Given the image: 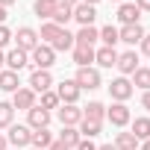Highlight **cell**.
<instances>
[{
	"label": "cell",
	"instance_id": "cell-1",
	"mask_svg": "<svg viewBox=\"0 0 150 150\" xmlns=\"http://www.w3.org/2000/svg\"><path fill=\"white\" fill-rule=\"evenodd\" d=\"M56 62V50L50 44H38L30 53V65H35V71H50V65Z\"/></svg>",
	"mask_w": 150,
	"mask_h": 150
},
{
	"label": "cell",
	"instance_id": "cell-2",
	"mask_svg": "<svg viewBox=\"0 0 150 150\" xmlns=\"http://www.w3.org/2000/svg\"><path fill=\"white\" fill-rule=\"evenodd\" d=\"M74 83L80 86V91H94V88L103 86V83H100V71H97V68H80V71H77V77H74Z\"/></svg>",
	"mask_w": 150,
	"mask_h": 150
},
{
	"label": "cell",
	"instance_id": "cell-3",
	"mask_svg": "<svg viewBox=\"0 0 150 150\" xmlns=\"http://www.w3.org/2000/svg\"><path fill=\"white\" fill-rule=\"evenodd\" d=\"M12 38L18 41V50H24V53H33V50L41 44V41H38V33H35L33 27H21Z\"/></svg>",
	"mask_w": 150,
	"mask_h": 150
},
{
	"label": "cell",
	"instance_id": "cell-4",
	"mask_svg": "<svg viewBox=\"0 0 150 150\" xmlns=\"http://www.w3.org/2000/svg\"><path fill=\"white\" fill-rule=\"evenodd\" d=\"M132 91H135V88H132V83H129L127 77H118V80L109 83V94H112L115 103H127V100L132 97Z\"/></svg>",
	"mask_w": 150,
	"mask_h": 150
},
{
	"label": "cell",
	"instance_id": "cell-5",
	"mask_svg": "<svg viewBox=\"0 0 150 150\" xmlns=\"http://www.w3.org/2000/svg\"><path fill=\"white\" fill-rule=\"evenodd\" d=\"M30 135H33V129H30L27 124H12L6 141H9L15 150H21V147H30Z\"/></svg>",
	"mask_w": 150,
	"mask_h": 150
},
{
	"label": "cell",
	"instance_id": "cell-6",
	"mask_svg": "<svg viewBox=\"0 0 150 150\" xmlns=\"http://www.w3.org/2000/svg\"><path fill=\"white\" fill-rule=\"evenodd\" d=\"M56 115H59L62 127H80V121H83V109H77V103H62Z\"/></svg>",
	"mask_w": 150,
	"mask_h": 150
},
{
	"label": "cell",
	"instance_id": "cell-7",
	"mask_svg": "<svg viewBox=\"0 0 150 150\" xmlns=\"http://www.w3.org/2000/svg\"><path fill=\"white\" fill-rule=\"evenodd\" d=\"M106 118H109V124H112V127H127V124L132 121V115H129L127 103H112V106L106 109Z\"/></svg>",
	"mask_w": 150,
	"mask_h": 150
},
{
	"label": "cell",
	"instance_id": "cell-8",
	"mask_svg": "<svg viewBox=\"0 0 150 150\" xmlns=\"http://www.w3.org/2000/svg\"><path fill=\"white\" fill-rule=\"evenodd\" d=\"M121 74H124V77H132V74L141 68L138 65V53L135 50H127V53H118V65H115Z\"/></svg>",
	"mask_w": 150,
	"mask_h": 150
},
{
	"label": "cell",
	"instance_id": "cell-9",
	"mask_svg": "<svg viewBox=\"0 0 150 150\" xmlns=\"http://www.w3.org/2000/svg\"><path fill=\"white\" fill-rule=\"evenodd\" d=\"M144 35H147V33L141 30V24H129V27H121V30H118V41H124V44H129V47L141 44Z\"/></svg>",
	"mask_w": 150,
	"mask_h": 150
},
{
	"label": "cell",
	"instance_id": "cell-10",
	"mask_svg": "<svg viewBox=\"0 0 150 150\" xmlns=\"http://www.w3.org/2000/svg\"><path fill=\"white\" fill-rule=\"evenodd\" d=\"M33 106H35V91H33L30 86H27V88L21 86V88L12 94V109H24V112H30Z\"/></svg>",
	"mask_w": 150,
	"mask_h": 150
},
{
	"label": "cell",
	"instance_id": "cell-11",
	"mask_svg": "<svg viewBox=\"0 0 150 150\" xmlns=\"http://www.w3.org/2000/svg\"><path fill=\"white\" fill-rule=\"evenodd\" d=\"M47 124H50V112L35 103V106L27 112V127H30V129H44Z\"/></svg>",
	"mask_w": 150,
	"mask_h": 150
},
{
	"label": "cell",
	"instance_id": "cell-12",
	"mask_svg": "<svg viewBox=\"0 0 150 150\" xmlns=\"http://www.w3.org/2000/svg\"><path fill=\"white\" fill-rule=\"evenodd\" d=\"M56 94H59V100H62V103H77L83 91H80V86L74 83V80H62V83H59V88H56Z\"/></svg>",
	"mask_w": 150,
	"mask_h": 150
},
{
	"label": "cell",
	"instance_id": "cell-13",
	"mask_svg": "<svg viewBox=\"0 0 150 150\" xmlns=\"http://www.w3.org/2000/svg\"><path fill=\"white\" fill-rule=\"evenodd\" d=\"M30 88L35 94H44L53 88V77H50V71H33V77H30Z\"/></svg>",
	"mask_w": 150,
	"mask_h": 150
},
{
	"label": "cell",
	"instance_id": "cell-14",
	"mask_svg": "<svg viewBox=\"0 0 150 150\" xmlns=\"http://www.w3.org/2000/svg\"><path fill=\"white\" fill-rule=\"evenodd\" d=\"M94 18H97V9L88 6V3H77L74 6V21L80 27H94Z\"/></svg>",
	"mask_w": 150,
	"mask_h": 150
},
{
	"label": "cell",
	"instance_id": "cell-15",
	"mask_svg": "<svg viewBox=\"0 0 150 150\" xmlns=\"http://www.w3.org/2000/svg\"><path fill=\"white\" fill-rule=\"evenodd\" d=\"M97 38H100L97 27H80V33L74 35V47H94Z\"/></svg>",
	"mask_w": 150,
	"mask_h": 150
},
{
	"label": "cell",
	"instance_id": "cell-16",
	"mask_svg": "<svg viewBox=\"0 0 150 150\" xmlns=\"http://www.w3.org/2000/svg\"><path fill=\"white\" fill-rule=\"evenodd\" d=\"M118 21H121L124 27L138 24V21H141V9H138L135 3H121V6H118Z\"/></svg>",
	"mask_w": 150,
	"mask_h": 150
},
{
	"label": "cell",
	"instance_id": "cell-17",
	"mask_svg": "<svg viewBox=\"0 0 150 150\" xmlns=\"http://www.w3.org/2000/svg\"><path fill=\"white\" fill-rule=\"evenodd\" d=\"M27 65H30V53H24V50H18V47L6 53V68H9V71H15V74H18V71H21V68H27Z\"/></svg>",
	"mask_w": 150,
	"mask_h": 150
},
{
	"label": "cell",
	"instance_id": "cell-18",
	"mask_svg": "<svg viewBox=\"0 0 150 150\" xmlns=\"http://www.w3.org/2000/svg\"><path fill=\"white\" fill-rule=\"evenodd\" d=\"M94 62L100 68H115L118 65V50L115 47H100V50H94Z\"/></svg>",
	"mask_w": 150,
	"mask_h": 150
},
{
	"label": "cell",
	"instance_id": "cell-19",
	"mask_svg": "<svg viewBox=\"0 0 150 150\" xmlns=\"http://www.w3.org/2000/svg\"><path fill=\"white\" fill-rule=\"evenodd\" d=\"M103 118H106V106H103L100 100H91V103L83 109V121H94V124H103Z\"/></svg>",
	"mask_w": 150,
	"mask_h": 150
},
{
	"label": "cell",
	"instance_id": "cell-20",
	"mask_svg": "<svg viewBox=\"0 0 150 150\" xmlns=\"http://www.w3.org/2000/svg\"><path fill=\"white\" fill-rule=\"evenodd\" d=\"M21 88V80H18V74L15 71H0V91H9V94H15Z\"/></svg>",
	"mask_w": 150,
	"mask_h": 150
},
{
	"label": "cell",
	"instance_id": "cell-21",
	"mask_svg": "<svg viewBox=\"0 0 150 150\" xmlns=\"http://www.w3.org/2000/svg\"><path fill=\"white\" fill-rule=\"evenodd\" d=\"M53 144V135H50V129L44 127V129H33V135H30V147H35V150H47Z\"/></svg>",
	"mask_w": 150,
	"mask_h": 150
},
{
	"label": "cell",
	"instance_id": "cell-22",
	"mask_svg": "<svg viewBox=\"0 0 150 150\" xmlns=\"http://www.w3.org/2000/svg\"><path fill=\"white\" fill-rule=\"evenodd\" d=\"M71 53H74V65H77V68H91V62H94V47H74Z\"/></svg>",
	"mask_w": 150,
	"mask_h": 150
},
{
	"label": "cell",
	"instance_id": "cell-23",
	"mask_svg": "<svg viewBox=\"0 0 150 150\" xmlns=\"http://www.w3.org/2000/svg\"><path fill=\"white\" fill-rule=\"evenodd\" d=\"M33 9H35V15H38V18L50 21V18H53V12L59 9V0H35Z\"/></svg>",
	"mask_w": 150,
	"mask_h": 150
},
{
	"label": "cell",
	"instance_id": "cell-24",
	"mask_svg": "<svg viewBox=\"0 0 150 150\" xmlns=\"http://www.w3.org/2000/svg\"><path fill=\"white\" fill-rule=\"evenodd\" d=\"M59 141L71 150V147H77L80 141H83V135H80V129L77 127H62V132H59Z\"/></svg>",
	"mask_w": 150,
	"mask_h": 150
},
{
	"label": "cell",
	"instance_id": "cell-25",
	"mask_svg": "<svg viewBox=\"0 0 150 150\" xmlns=\"http://www.w3.org/2000/svg\"><path fill=\"white\" fill-rule=\"evenodd\" d=\"M59 33H62V27H56L53 21H44V24H41V33H38V41H41V44H53Z\"/></svg>",
	"mask_w": 150,
	"mask_h": 150
},
{
	"label": "cell",
	"instance_id": "cell-26",
	"mask_svg": "<svg viewBox=\"0 0 150 150\" xmlns=\"http://www.w3.org/2000/svg\"><path fill=\"white\" fill-rule=\"evenodd\" d=\"M138 138L132 135V132H118L115 135V150H138Z\"/></svg>",
	"mask_w": 150,
	"mask_h": 150
},
{
	"label": "cell",
	"instance_id": "cell-27",
	"mask_svg": "<svg viewBox=\"0 0 150 150\" xmlns=\"http://www.w3.org/2000/svg\"><path fill=\"white\" fill-rule=\"evenodd\" d=\"M132 88H141V91H150V68H138L132 74Z\"/></svg>",
	"mask_w": 150,
	"mask_h": 150
},
{
	"label": "cell",
	"instance_id": "cell-28",
	"mask_svg": "<svg viewBox=\"0 0 150 150\" xmlns=\"http://www.w3.org/2000/svg\"><path fill=\"white\" fill-rule=\"evenodd\" d=\"M132 135L138 141H147L150 138V118H135L132 121Z\"/></svg>",
	"mask_w": 150,
	"mask_h": 150
},
{
	"label": "cell",
	"instance_id": "cell-29",
	"mask_svg": "<svg viewBox=\"0 0 150 150\" xmlns=\"http://www.w3.org/2000/svg\"><path fill=\"white\" fill-rule=\"evenodd\" d=\"M50 47H53V50H62V53H65V50H74V33L62 30V33L56 35V41H53Z\"/></svg>",
	"mask_w": 150,
	"mask_h": 150
},
{
	"label": "cell",
	"instance_id": "cell-30",
	"mask_svg": "<svg viewBox=\"0 0 150 150\" xmlns=\"http://www.w3.org/2000/svg\"><path fill=\"white\" fill-rule=\"evenodd\" d=\"M12 118H15V109H12V103L0 100V129H9V127H12Z\"/></svg>",
	"mask_w": 150,
	"mask_h": 150
},
{
	"label": "cell",
	"instance_id": "cell-31",
	"mask_svg": "<svg viewBox=\"0 0 150 150\" xmlns=\"http://www.w3.org/2000/svg\"><path fill=\"white\" fill-rule=\"evenodd\" d=\"M71 18H74V9H71V6H59V9L53 12V18H50V21H53L56 27H62V30H65V24H68Z\"/></svg>",
	"mask_w": 150,
	"mask_h": 150
},
{
	"label": "cell",
	"instance_id": "cell-32",
	"mask_svg": "<svg viewBox=\"0 0 150 150\" xmlns=\"http://www.w3.org/2000/svg\"><path fill=\"white\" fill-rule=\"evenodd\" d=\"M80 135L83 138H94V135H100V129H103V124H94V121H80Z\"/></svg>",
	"mask_w": 150,
	"mask_h": 150
},
{
	"label": "cell",
	"instance_id": "cell-33",
	"mask_svg": "<svg viewBox=\"0 0 150 150\" xmlns=\"http://www.w3.org/2000/svg\"><path fill=\"white\" fill-rule=\"evenodd\" d=\"M100 41H103V47H115L118 44V27H103L100 30Z\"/></svg>",
	"mask_w": 150,
	"mask_h": 150
},
{
	"label": "cell",
	"instance_id": "cell-34",
	"mask_svg": "<svg viewBox=\"0 0 150 150\" xmlns=\"http://www.w3.org/2000/svg\"><path fill=\"white\" fill-rule=\"evenodd\" d=\"M59 103H62V100H59V94L50 88V91H44V94H41V103H38V106L50 112V109H59Z\"/></svg>",
	"mask_w": 150,
	"mask_h": 150
},
{
	"label": "cell",
	"instance_id": "cell-35",
	"mask_svg": "<svg viewBox=\"0 0 150 150\" xmlns=\"http://www.w3.org/2000/svg\"><path fill=\"white\" fill-rule=\"evenodd\" d=\"M9 41H12V30H9L6 24H0V50H3Z\"/></svg>",
	"mask_w": 150,
	"mask_h": 150
},
{
	"label": "cell",
	"instance_id": "cell-36",
	"mask_svg": "<svg viewBox=\"0 0 150 150\" xmlns=\"http://www.w3.org/2000/svg\"><path fill=\"white\" fill-rule=\"evenodd\" d=\"M74 150H97V144H94L91 138H83V141H80L77 147H74Z\"/></svg>",
	"mask_w": 150,
	"mask_h": 150
},
{
	"label": "cell",
	"instance_id": "cell-37",
	"mask_svg": "<svg viewBox=\"0 0 150 150\" xmlns=\"http://www.w3.org/2000/svg\"><path fill=\"white\" fill-rule=\"evenodd\" d=\"M141 53H144V56H150V35H144V38H141Z\"/></svg>",
	"mask_w": 150,
	"mask_h": 150
},
{
	"label": "cell",
	"instance_id": "cell-38",
	"mask_svg": "<svg viewBox=\"0 0 150 150\" xmlns=\"http://www.w3.org/2000/svg\"><path fill=\"white\" fill-rule=\"evenodd\" d=\"M135 6H138L141 12H150V0H135Z\"/></svg>",
	"mask_w": 150,
	"mask_h": 150
},
{
	"label": "cell",
	"instance_id": "cell-39",
	"mask_svg": "<svg viewBox=\"0 0 150 150\" xmlns=\"http://www.w3.org/2000/svg\"><path fill=\"white\" fill-rule=\"evenodd\" d=\"M141 106H144V109H150V91H144V94H141Z\"/></svg>",
	"mask_w": 150,
	"mask_h": 150
},
{
	"label": "cell",
	"instance_id": "cell-40",
	"mask_svg": "<svg viewBox=\"0 0 150 150\" xmlns=\"http://www.w3.org/2000/svg\"><path fill=\"white\" fill-rule=\"evenodd\" d=\"M47 150H68V147H65V144H62V141H59V138H56V141H53V144H50V147H47Z\"/></svg>",
	"mask_w": 150,
	"mask_h": 150
},
{
	"label": "cell",
	"instance_id": "cell-41",
	"mask_svg": "<svg viewBox=\"0 0 150 150\" xmlns=\"http://www.w3.org/2000/svg\"><path fill=\"white\" fill-rule=\"evenodd\" d=\"M77 3H80V0H59V6H71V9L77 6Z\"/></svg>",
	"mask_w": 150,
	"mask_h": 150
},
{
	"label": "cell",
	"instance_id": "cell-42",
	"mask_svg": "<svg viewBox=\"0 0 150 150\" xmlns=\"http://www.w3.org/2000/svg\"><path fill=\"white\" fill-rule=\"evenodd\" d=\"M3 65H6V53L0 50V71H3Z\"/></svg>",
	"mask_w": 150,
	"mask_h": 150
},
{
	"label": "cell",
	"instance_id": "cell-43",
	"mask_svg": "<svg viewBox=\"0 0 150 150\" xmlns=\"http://www.w3.org/2000/svg\"><path fill=\"white\" fill-rule=\"evenodd\" d=\"M6 144H9V141H6V135H0V150H6Z\"/></svg>",
	"mask_w": 150,
	"mask_h": 150
},
{
	"label": "cell",
	"instance_id": "cell-44",
	"mask_svg": "<svg viewBox=\"0 0 150 150\" xmlns=\"http://www.w3.org/2000/svg\"><path fill=\"white\" fill-rule=\"evenodd\" d=\"M97 150H115V144H100Z\"/></svg>",
	"mask_w": 150,
	"mask_h": 150
},
{
	"label": "cell",
	"instance_id": "cell-45",
	"mask_svg": "<svg viewBox=\"0 0 150 150\" xmlns=\"http://www.w3.org/2000/svg\"><path fill=\"white\" fill-rule=\"evenodd\" d=\"M12 3H15V0H0V6H3V9H6V6H12Z\"/></svg>",
	"mask_w": 150,
	"mask_h": 150
},
{
	"label": "cell",
	"instance_id": "cell-46",
	"mask_svg": "<svg viewBox=\"0 0 150 150\" xmlns=\"http://www.w3.org/2000/svg\"><path fill=\"white\" fill-rule=\"evenodd\" d=\"M80 3H88V6H97V3H100V0H80Z\"/></svg>",
	"mask_w": 150,
	"mask_h": 150
},
{
	"label": "cell",
	"instance_id": "cell-47",
	"mask_svg": "<svg viewBox=\"0 0 150 150\" xmlns=\"http://www.w3.org/2000/svg\"><path fill=\"white\" fill-rule=\"evenodd\" d=\"M3 21H6V9H3V6H0V24H3Z\"/></svg>",
	"mask_w": 150,
	"mask_h": 150
},
{
	"label": "cell",
	"instance_id": "cell-48",
	"mask_svg": "<svg viewBox=\"0 0 150 150\" xmlns=\"http://www.w3.org/2000/svg\"><path fill=\"white\" fill-rule=\"evenodd\" d=\"M141 150H150V138H147V141H141Z\"/></svg>",
	"mask_w": 150,
	"mask_h": 150
},
{
	"label": "cell",
	"instance_id": "cell-49",
	"mask_svg": "<svg viewBox=\"0 0 150 150\" xmlns=\"http://www.w3.org/2000/svg\"><path fill=\"white\" fill-rule=\"evenodd\" d=\"M112 3H124V0H112Z\"/></svg>",
	"mask_w": 150,
	"mask_h": 150
},
{
	"label": "cell",
	"instance_id": "cell-50",
	"mask_svg": "<svg viewBox=\"0 0 150 150\" xmlns=\"http://www.w3.org/2000/svg\"><path fill=\"white\" fill-rule=\"evenodd\" d=\"M33 150H35V147H33Z\"/></svg>",
	"mask_w": 150,
	"mask_h": 150
}]
</instances>
